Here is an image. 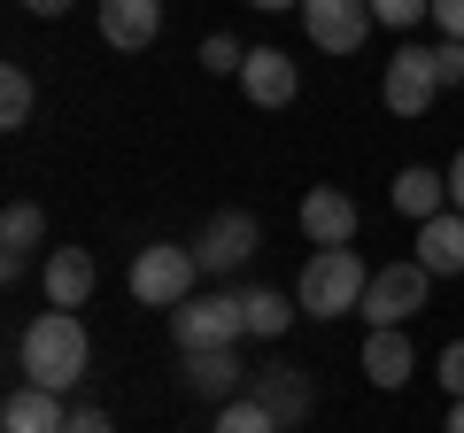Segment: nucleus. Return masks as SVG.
Returning <instances> with one entry per match:
<instances>
[{
  "label": "nucleus",
  "instance_id": "obj_7",
  "mask_svg": "<svg viewBox=\"0 0 464 433\" xmlns=\"http://www.w3.org/2000/svg\"><path fill=\"white\" fill-rule=\"evenodd\" d=\"M433 93H441V70H433V47H402L395 63H387L380 78V101L395 109V117H426Z\"/></svg>",
  "mask_w": 464,
  "mask_h": 433
},
{
  "label": "nucleus",
  "instance_id": "obj_4",
  "mask_svg": "<svg viewBox=\"0 0 464 433\" xmlns=\"http://www.w3.org/2000/svg\"><path fill=\"white\" fill-rule=\"evenodd\" d=\"M194 279H201V255L194 248H140L132 255V302H148V310H179V302H194Z\"/></svg>",
  "mask_w": 464,
  "mask_h": 433
},
{
  "label": "nucleus",
  "instance_id": "obj_22",
  "mask_svg": "<svg viewBox=\"0 0 464 433\" xmlns=\"http://www.w3.org/2000/svg\"><path fill=\"white\" fill-rule=\"evenodd\" d=\"M240 310H248V333H286V317H295V302L279 294V286H256V294H240Z\"/></svg>",
  "mask_w": 464,
  "mask_h": 433
},
{
  "label": "nucleus",
  "instance_id": "obj_30",
  "mask_svg": "<svg viewBox=\"0 0 464 433\" xmlns=\"http://www.w3.org/2000/svg\"><path fill=\"white\" fill-rule=\"evenodd\" d=\"M32 16H70V0H24Z\"/></svg>",
  "mask_w": 464,
  "mask_h": 433
},
{
  "label": "nucleus",
  "instance_id": "obj_3",
  "mask_svg": "<svg viewBox=\"0 0 464 433\" xmlns=\"http://www.w3.org/2000/svg\"><path fill=\"white\" fill-rule=\"evenodd\" d=\"M248 333V310L232 294H194L170 310V341H179V356H209V349H232V341Z\"/></svg>",
  "mask_w": 464,
  "mask_h": 433
},
{
  "label": "nucleus",
  "instance_id": "obj_5",
  "mask_svg": "<svg viewBox=\"0 0 464 433\" xmlns=\"http://www.w3.org/2000/svg\"><path fill=\"white\" fill-rule=\"evenodd\" d=\"M426 286H433V271L418 264H387V271H372V286H364V317H372V333H387V325H411L418 310H426Z\"/></svg>",
  "mask_w": 464,
  "mask_h": 433
},
{
  "label": "nucleus",
  "instance_id": "obj_23",
  "mask_svg": "<svg viewBox=\"0 0 464 433\" xmlns=\"http://www.w3.org/2000/svg\"><path fill=\"white\" fill-rule=\"evenodd\" d=\"M201 70H217V78H240V70H248V47H232V39H201Z\"/></svg>",
  "mask_w": 464,
  "mask_h": 433
},
{
  "label": "nucleus",
  "instance_id": "obj_15",
  "mask_svg": "<svg viewBox=\"0 0 464 433\" xmlns=\"http://www.w3.org/2000/svg\"><path fill=\"white\" fill-rule=\"evenodd\" d=\"M248 395L264 402V410L279 418V426H295V418L310 410V380H302L295 364H271V371H256V380H248Z\"/></svg>",
  "mask_w": 464,
  "mask_h": 433
},
{
  "label": "nucleus",
  "instance_id": "obj_12",
  "mask_svg": "<svg viewBox=\"0 0 464 433\" xmlns=\"http://www.w3.org/2000/svg\"><path fill=\"white\" fill-rule=\"evenodd\" d=\"M0 433H70V402L54 387H16L0 402Z\"/></svg>",
  "mask_w": 464,
  "mask_h": 433
},
{
  "label": "nucleus",
  "instance_id": "obj_9",
  "mask_svg": "<svg viewBox=\"0 0 464 433\" xmlns=\"http://www.w3.org/2000/svg\"><path fill=\"white\" fill-rule=\"evenodd\" d=\"M240 93H248L256 109H286V101L302 93V70H295V54H286V47H248Z\"/></svg>",
  "mask_w": 464,
  "mask_h": 433
},
{
  "label": "nucleus",
  "instance_id": "obj_13",
  "mask_svg": "<svg viewBox=\"0 0 464 433\" xmlns=\"http://www.w3.org/2000/svg\"><path fill=\"white\" fill-rule=\"evenodd\" d=\"M39 240H47V216H39L32 201H8V216H0V271H8V279H24Z\"/></svg>",
  "mask_w": 464,
  "mask_h": 433
},
{
  "label": "nucleus",
  "instance_id": "obj_6",
  "mask_svg": "<svg viewBox=\"0 0 464 433\" xmlns=\"http://www.w3.org/2000/svg\"><path fill=\"white\" fill-rule=\"evenodd\" d=\"M372 24H380L372 0H302V32H310V47H325V54H356Z\"/></svg>",
  "mask_w": 464,
  "mask_h": 433
},
{
  "label": "nucleus",
  "instance_id": "obj_24",
  "mask_svg": "<svg viewBox=\"0 0 464 433\" xmlns=\"http://www.w3.org/2000/svg\"><path fill=\"white\" fill-rule=\"evenodd\" d=\"M372 16H380V24H395V32H411L418 16H433V0H372Z\"/></svg>",
  "mask_w": 464,
  "mask_h": 433
},
{
  "label": "nucleus",
  "instance_id": "obj_10",
  "mask_svg": "<svg viewBox=\"0 0 464 433\" xmlns=\"http://www.w3.org/2000/svg\"><path fill=\"white\" fill-rule=\"evenodd\" d=\"M302 233H310V248H356V201L341 186H310L302 194Z\"/></svg>",
  "mask_w": 464,
  "mask_h": 433
},
{
  "label": "nucleus",
  "instance_id": "obj_32",
  "mask_svg": "<svg viewBox=\"0 0 464 433\" xmlns=\"http://www.w3.org/2000/svg\"><path fill=\"white\" fill-rule=\"evenodd\" d=\"M449 433H464V402H457V410H449Z\"/></svg>",
  "mask_w": 464,
  "mask_h": 433
},
{
  "label": "nucleus",
  "instance_id": "obj_25",
  "mask_svg": "<svg viewBox=\"0 0 464 433\" xmlns=\"http://www.w3.org/2000/svg\"><path fill=\"white\" fill-rule=\"evenodd\" d=\"M433 70H441V85H464V39H441L433 47Z\"/></svg>",
  "mask_w": 464,
  "mask_h": 433
},
{
  "label": "nucleus",
  "instance_id": "obj_2",
  "mask_svg": "<svg viewBox=\"0 0 464 433\" xmlns=\"http://www.w3.org/2000/svg\"><path fill=\"white\" fill-rule=\"evenodd\" d=\"M364 286H372V271L356 248H317L295 279V302L310 317H348V310H364Z\"/></svg>",
  "mask_w": 464,
  "mask_h": 433
},
{
  "label": "nucleus",
  "instance_id": "obj_18",
  "mask_svg": "<svg viewBox=\"0 0 464 433\" xmlns=\"http://www.w3.org/2000/svg\"><path fill=\"white\" fill-rule=\"evenodd\" d=\"M411 371H418V356H411V333H402V325H387V333L364 341V380L372 387H402Z\"/></svg>",
  "mask_w": 464,
  "mask_h": 433
},
{
  "label": "nucleus",
  "instance_id": "obj_28",
  "mask_svg": "<svg viewBox=\"0 0 464 433\" xmlns=\"http://www.w3.org/2000/svg\"><path fill=\"white\" fill-rule=\"evenodd\" d=\"M70 433H116L109 410H70Z\"/></svg>",
  "mask_w": 464,
  "mask_h": 433
},
{
  "label": "nucleus",
  "instance_id": "obj_17",
  "mask_svg": "<svg viewBox=\"0 0 464 433\" xmlns=\"http://www.w3.org/2000/svg\"><path fill=\"white\" fill-rule=\"evenodd\" d=\"M85 294H93V255L85 248H54L47 255V302L54 310H85Z\"/></svg>",
  "mask_w": 464,
  "mask_h": 433
},
{
  "label": "nucleus",
  "instance_id": "obj_14",
  "mask_svg": "<svg viewBox=\"0 0 464 433\" xmlns=\"http://www.w3.org/2000/svg\"><path fill=\"white\" fill-rule=\"evenodd\" d=\"M418 264H426L433 279L464 271V216H457V209H441V216H426V225H418Z\"/></svg>",
  "mask_w": 464,
  "mask_h": 433
},
{
  "label": "nucleus",
  "instance_id": "obj_16",
  "mask_svg": "<svg viewBox=\"0 0 464 433\" xmlns=\"http://www.w3.org/2000/svg\"><path fill=\"white\" fill-rule=\"evenodd\" d=\"M186 387L209 402H232V395H248V371H240L232 349H209V356H186Z\"/></svg>",
  "mask_w": 464,
  "mask_h": 433
},
{
  "label": "nucleus",
  "instance_id": "obj_8",
  "mask_svg": "<svg viewBox=\"0 0 464 433\" xmlns=\"http://www.w3.org/2000/svg\"><path fill=\"white\" fill-rule=\"evenodd\" d=\"M256 240H264V225H256L248 209H225V216L201 225L194 255H201V271H232V264H248V255H256Z\"/></svg>",
  "mask_w": 464,
  "mask_h": 433
},
{
  "label": "nucleus",
  "instance_id": "obj_19",
  "mask_svg": "<svg viewBox=\"0 0 464 433\" xmlns=\"http://www.w3.org/2000/svg\"><path fill=\"white\" fill-rule=\"evenodd\" d=\"M441 201H449V170H402L395 178V209L411 216V225H426V216H441Z\"/></svg>",
  "mask_w": 464,
  "mask_h": 433
},
{
  "label": "nucleus",
  "instance_id": "obj_29",
  "mask_svg": "<svg viewBox=\"0 0 464 433\" xmlns=\"http://www.w3.org/2000/svg\"><path fill=\"white\" fill-rule=\"evenodd\" d=\"M449 209L464 216V155H457V163H449Z\"/></svg>",
  "mask_w": 464,
  "mask_h": 433
},
{
  "label": "nucleus",
  "instance_id": "obj_27",
  "mask_svg": "<svg viewBox=\"0 0 464 433\" xmlns=\"http://www.w3.org/2000/svg\"><path fill=\"white\" fill-rule=\"evenodd\" d=\"M433 24H441V39H464V0H433Z\"/></svg>",
  "mask_w": 464,
  "mask_h": 433
},
{
  "label": "nucleus",
  "instance_id": "obj_26",
  "mask_svg": "<svg viewBox=\"0 0 464 433\" xmlns=\"http://www.w3.org/2000/svg\"><path fill=\"white\" fill-rule=\"evenodd\" d=\"M433 371H441V387H449V395L464 402V341H449V349H441V364H433Z\"/></svg>",
  "mask_w": 464,
  "mask_h": 433
},
{
  "label": "nucleus",
  "instance_id": "obj_11",
  "mask_svg": "<svg viewBox=\"0 0 464 433\" xmlns=\"http://www.w3.org/2000/svg\"><path fill=\"white\" fill-rule=\"evenodd\" d=\"M155 32H163V0H101V39L116 54L155 47Z\"/></svg>",
  "mask_w": 464,
  "mask_h": 433
},
{
  "label": "nucleus",
  "instance_id": "obj_31",
  "mask_svg": "<svg viewBox=\"0 0 464 433\" xmlns=\"http://www.w3.org/2000/svg\"><path fill=\"white\" fill-rule=\"evenodd\" d=\"M248 8H271V16H279V8H302V0H248Z\"/></svg>",
  "mask_w": 464,
  "mask_h": 433
},
{
  "label": "nucleus",
  "instance_id": "obj_1",
  "mask_svg": "<svg viewBox=\"0 0 464 433\" xmlns=\"http://www.w3.org/2000/svg\"><path fill=\"white\" fill-rule=\"evenodd\" d=\"M16 364H24V387H54V395H70V387L85 380V364H93V341H85L78 310H47V317H32V325H24Z\"/></svg>",
  "mask_w": 464,
  "mask_h": 433
},
{
  "label": "nucleus",
  "instance_id": "obj_20",
  "mask_svg": "<svg viewBox=\"0 0 464 433\" xmlns=\"http://www.w3.org/2000/svg\"><path fill=\"white\" fill-rule=\"evenodd\" d=\"M209 433H286V426H279L256 395H232V402H217V426H209Z\"/></svg>",
  "mask_w": 464,
  "mask_h": 433
},
{
  "label": "nucleus",
  "instance_id": "obj_21",
  "mask_svg": "<svg viewBox=\"0 0 464 433\" xmlns=\"http://www.w3.org/2000/svg\"><path fill=\"white\" fill-rule=\"evenodd\" d=\"M32 70H24V63H8V70H0V124H8V132H24V124H32Z\"/></svg>",
  "mask_w": 464,
  "mask_h": 433
}]
</instances>
